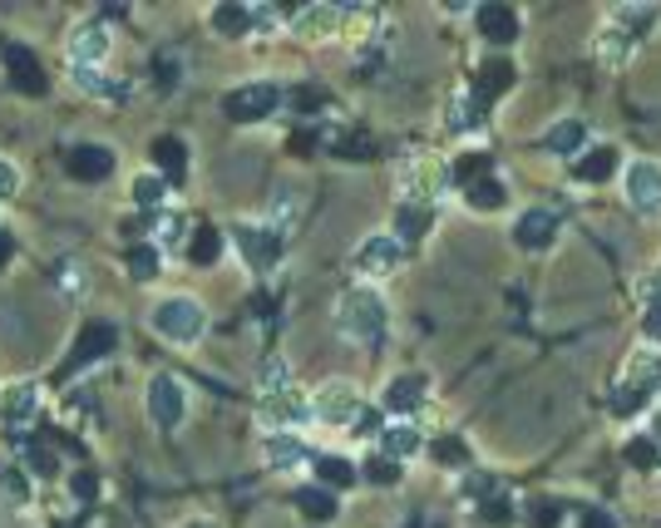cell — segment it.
<instances>
[{
  "label": "cell",
  "mask_w": 661,
  "mask_h": 528,
  "mask_svg": "<svg viewBox=\"0 0 661 528\" xmlns=\"http://www.w3.org/2000/svg\"><path fill=\"white\" fill-rule=\"evenodd\" d=\"M316 479H321V489L341 494V489L361 484V469H355L351 459H341V455H321V459H316Z\"/></svg>",
  "instance_id": "cell-34"
},
{
  "label": "cell",
  "mask_w": 661,
  "mask_h": 528,
  "mask_svg": "<svg viewBox=\"0 0 661 528\" xmlns=\"http://www.w3.org/2000/svg\"><path fill=\"white\" fill-rule=\"evenodd\" d=\"M276 110H282V90H276L272 80H252L227 94V119L232 124H262V119H272Z\"/></svg>",
  "instance_id": "cell-10"
},
{
  "label": "cell",
  "mask_w": 661,
  "mask_h": 528,
  "mask_svg": "<svg viewBox=\"0 0 661 528\" xmlns=\"http://www.w3.org/2000/svg\"><path fill=\"white\" fill-rule=\"evenodd\" d=\"M35 504V474L25 464H0V508L5 514H20V508Z\"/></svg>",
  "instance_id": "cell-20"
},
{
  "label": "cell",
  "mask_w": 661,
  "mask_h": 528,
  "mask_svg": "<svg viewBox=\"0 0 661 528\" xmlns=\"http://www.w3.org/2000/svg\"><path fill=\"white\" fill-rule=\"evenodd\" d=\"M158 272H163V252H158L153 242H134V248H128V277L158 282Z\"/></svg>",
  "instance_id": "cell-38"
},
{
  "label": "cell",
  "mask_w": 661,
  "mask_h": 528,
  "mask_svg": "<svg viewBox=\"0 0 661 528\" xmlns=\"http://www.w3.org/2000/svg\"><path fill=\"white\" fill-rule=\"evenodd\" d=\"M424 395H430L424 370H400V376H390V386L380 390V405L390 410V415H414V410L424 405Z\"/></svg>",
  "instance_id": "cell-16"
},
{
  "label": "cell",
  "mask_w": 661,
  "mask_h": 528,
  "mask_svg": "<svg viewBox=\"0 0 661 528\" xmlns=\"http://www.w3.org/2000/svg\"><path fill=\"white\" fill-rule=\"evenodd\" d=\"M365 415V395L355 380H321V386L311 390V420H321V425H355V420Z\"/></svg>",
  "instance_id": "cell-4"
},
{
  "label": "cell",
  "mask_w": 661,
  "mask_h": 528,
  "mask_svg": "<svg viewBox=\"0 0 661 528\" xmlns=\"http://www.w3.org/2000/svg\"><path fill=\"white\" fill-rule=\"evenodd\" d=\"M474 528H513V504L503 494L474 504Z\"/></svg>",
  "instance_id": "cell-41"
},
{
  "label": "cell",
  "mask_w": 661,
  "mask_h": 528,
  "mask_svg": "<svg viewBox=\"0 0 661 528\" xmlns=\"http://www.w3.org/2000/svg\"><path fill=\"white\" fill-rule=\"evenodd\" d=\"M361 484H375V489H395L400 484V459H390V455H365L361 459Z\"/></svg>",
  "instance_id": "cell-36"
},
{
  "label": "cell",
  "mask_w": 661,
  "mask_h": 528,
  "mask_svg": "<svg viewBox=\"0 0 661 528\" xmlns=\"http://www.w3.org/2000/svg\"><path fill=\"white\" fill-rule=\"evenodd\" d=\"M434 228V208H424V203H400L395 208V222H390V238L400 242V248H410V242H424Z\"/></svg>",
  "instance_id": "cell-22"
},
{
  "label": "cell",
  "mask_w": 661,
  "mask_h": 528,
  "mask_svg": "<svg viewBox=\"0 0 661 528\" xmlns=\"http://www.w3.org/2000/svg\"><path fill=\"white\" fill-rule=\"evenodd\" d=\"M335 331H341L351 346H380L385 331H390V307L375 287H351L335 301Z\"/></svg>",
  "instance_id": "cell-1"
},
{
  "label": "cell",
  "mask_w": 661,
  "mask_h": 528,
  "mask_svg": "<svg viewBox=\"0 0 661 528\" xmlns=\"http://www.w3.org/2000/svg\"><path fill=\"white\" fill-rule=\"evenodd\" d=\"M657 439H661V420H657Z\"/></svg>",
  "instance_id": "cell-58"
},
{
  "label": "cell",
  "mask_w": 661,
  "mask_h": 528,
  "mask_svg": "<svg viewBox=\"0 0 661 528\" xmlns=\"http://www.w3.org/2000/svg\"><path fill=\"white\" fill-rule=\"evenodd\" d=\"M395 183H400V198L404 203H424V208H430V203L449 188V163H440L434 153H414V159L400 163Z\"/></svg>",
  "instance_id": "cell-6"
},
{
  "label": "cell",
  "mask_w": 661,
  "mask_h": 528,
  "mask_svg": "<svg viewBox=\"0 0 661 528\" xmlns=\"http://www.w3.org/2000/svg\"><path fill=\"white\" fill-rule=\"evenodd\" d=\"M582 528H617L607 514H582Z\"/></svg>",
  "instance_id": "cell-56"
},
{
  "label": "cell",
  "mask_w": 661,
  "mask_h": 528,
  "mask_svg": "<svg viewBox=\"0 0 661 528\" xmlns=\"http://www.w3.org/2000/svg\"><path fill=\"white\" fill-rule=\"evenodd\" d=\"M464 203H469L474 213H499L503 203H509V193H503L499 179H479V183H469V188H464Z\"/></svg>",
  "instance_id": "cell-39"
},
{
  "label": "cell",
  "mask_w": 661,
  "mask_h": 528,
  "mask_svg": "<svg viewBox=\"0 0 661 528\" xmlns=\"http://www.w3.org/2000/svg\"><path fill=\"white\" fill-rule=\"evenodd\" d=\"M237 252H242L247 272H276L286 257V242H282V228H266V222H242V228L232 232Z\"/></svg>",
  "instance_id": "cell-8"
},
{
  "label": "cell",
  "mask_w": 661,
  "mask_h": 528,
  "mask_svg": "<svg viewBox=\"0 0 661 528\" xmlns=\"http://www.w3.org/2000/svg\"><path fill=\"white\" fill-rule=\"evenodd\" d=\"M622 386H631L637 395H647L651 400V390H661V356H651V351H637L631 356V366H627V380Z\"/></svg>",
  "instance_id": "cell-33"
},
{
  "label": "cell",
  "mask_w": 661,
  "mask_h": 528,
  "mask_svg": "<svg viewBox=\"0 0 661 528\" xmlns=\"http://www.w3.org/2000/svg\"><path fill=\"white\" fill-rule=\"evenodd\" d=\"M434 459H440V464H464V445L459 439H440V445H434Z\"/></svg>",
  "instance_id": "cell-53"
},
{
  "label": "cell",
  "mask_w": 661,
  "mask_h": 528,
  "mask_svg": "<svg viewBox=\"0 0 661 528\" xmlns=\"http://www.w3.org/2000/svg\"><path fill=\"white\" fill-rule=\"evenodd\" d=\"M144 405H148V420H153L158 429H178L187 420V386L173 376V370H158V376H148Z\"/></svg>",
  "instance_id": "cell-7"
},
{
  "label": "cell",
  "mask_w": 661,
  "mask_h": 528,
  "mask_svg": "<svg viewBox=\"0 0 661 528\" xmlns=\"http://www.w3.org/2000/svg\"><path fill=\"white\" fill-rule=\"evenodd\" d=\"M39 415H45V386L39 380H15V386L0 390V429L5 435L25 439Z\"/></svg>",
  "instance_id": "cell-5"
},
{
  "label": "cell",
  "mask_w": 661,
  "mask_h": 528,
  "mask_svg": "<svg viewBox=\"0 0 661 528\" xmlns=\"http://www.w3.org/2000/svg\"><path fill=\"white\" fill-rule=\"evenodd\" d=\"M59 291H65V297H79V291H84V267H79V262H65V267H59Z\"/></svg>",
  "instance_id": "cell-49"
},
{
  "label": "cell",
  "mask_w": 661,
  "mask_h": 528,
  "mask_svg": "<svg viewBox=\"0 0 661 528\" xmlns=\"http://www.w3.org/2000/svg\"><path fill=\"white\" fill-rule=\"evenodd\" d=\"M513 80H518V74H513V65L503 60V55H493V60H483V65H479V74H474V90H469V100L479 104L483 114H489L493 104H499L503 94L513 90Z\"/></svg>",
  "instance_id": "cell-15"
},
{
  "label": "cell",
  "mask_w": 661,
  "mask_h": 528,
  "mask_svg": "<svg viewBox=\"0 0 661 528\" xmlns=\"http://www.w3.org/2000/svg\"><path fill=\"white\" fill-rule=\"evenodd\" d=\"M464 489H469V494L483 504V498L499 494V479H493V474H469V484H464Z\"/></svg>",
  "instance_id": "cell-52"
},
{
  "label": "cell",
  "mask_w": 661,
  "mask_h": 528,
  "mask_svg": "<svg viewBox=\"0 0 661 528\" xmlns=\"http://www.w3.org/2000/svg\"><path fill=\"white\" fill-rule=\"evenodd\" d=\"M479 179H493V159H489V153H459V159H449V183L469 188V183H479Z\"/></svg>",
  "instance_id": "cell-37"
},
{
  "label": "cell",
  "mask_w": 661,
  "mask_h": 528,
  "mask_svg": "<svg viewBox=\"0 0 661 528\" xmlns=\"http://www.w3.org/2000/svg\"><path fill=\"white\" fill-rule=\"evenodd\" d=\"M207 25H213V35H223V41H242V35H252V5H213L207 11Z\"/></svg>",
  "instance_id": "cell-29"
},
{
  "label": "cell",
  "mask_w": 661,
  "mask_h": 528,
  "mask_svg": "<svg viewBox=\"0 0 661 528\" xmlns=\"http://www.w3.org/2000/svg\"><path fill=\"white\" fill-rule=\"evenodd\" d=\"M292 504H296V514L311 518V524H331V518L341 514V498H335L331 489H321V484H301V489H292Z\"/></svg>",
  "instance_id": "cell-25"
},
{
  "label": "cell",
  "mask_w": 661,
  "mask_h": 528,
  "mask_svg": "<svg viewBox=\"0 0 661 528\" xmlns=\"http://www.w3.org/2000/svg\"><path fill=\"white\" fill-rule=\"evenodd\" d=\"M345 21V5H321V0H311V5H296L292 15H286V31L301 35V41H331L335 31H341Z\"/></svg>",
  "instance_id": "cell-14"
},
{
  "label": "cell",
  "mask_w": 661,
  "mask_h": 528,
  "mask_svg": "<svg viewBox=\"0 0 661 528\" xmlns=\"http://www.w3.org/2000/svg\"><path fill=\"white\" fill-rule=\"evenodd\" d=\"M424 449V435H420V425H410V420H400V425H390V429H380V455H390V459H414Z\"/></svg>",
  "instance_id": "cell-30"
},
{
  "label": "cell",
  "mask_w": 661,
  "mask_h": 528,
  "mask_svg": "<svg viewBox=\"0 0 661 528\" xmlns=\"http://www.w3.org/2000/svg\"><path fill=\"white\" fill-rule=\"evenodd\" d=\"M114 346H118V331L109 326V321H84L75 346H69V356H65V366H59V376H75V370L94 366V360H104Z\"/></svg>",
  "instance_id": "cell-12"
},
{
  "label": "cell",
  "mask_w": 661,
  "mask_h": 528,
  "mask_svg": "<svg viewBox=\"0 0 661 528\" xmlns=\"http://www.w3.org/2000/svg\"><path fill=\"white\" fill-rule=\"evenodd\" d=\"M69 80H75V90H79V94H89V100H109V104L128 100L124 80H114V74H109V70H89V65H69Z\"/></svg>",
  "instance_id": "cell-24"
},
{
  "label": "cell",
  "mask_w": 661,
  "mask_h": 528,
  "mask_svg": "<svg viewBox=\"0 0 661 528\" xmlns=\"http://www.w3.org/2000/svg\"><path fill=\"white\" fill-rule=\"evenodd\" d=\"M627 464L631 469H657L661 464V439L657 435H637L627 445Z\"/></svg>",
  "instance_id": "cell-45"
},
{
  "label": "cell",
  "mask_w": 661,
  "mask_h": 528,
  "mask_svg": "<svg viewBox=\"0 0 661 528\" xmlns=\"http://www.w3.org/2000/svg\"><path fill=\"white\" fill-rule=\"evenodd\" d=\"M552 232H558V218H552L548 208H528L518 213V222H513V242L528 252H543L552 242Z\"/></svg>",
  "instance_id": "cell-23"
},
{
  "label": "cell",
  "mask_w": 661,
  "mask_h": 528,
  "mask_svg": "<svg viewBox=\"0 0 661 528\" xmlns=\"http://www.w3.org/2000/svg\"><path fill=\"white\" fill-rule=\"evenodd\" d=\"M612 25H617L622 35H631V41H641V35L657 25V5H637V0H627V5L612 11Z\"/></svg>",
  "instance_id": "cell-35"
},
{
  "label": "cell",
  "mask_w": 661,
  "mask_h": 528,
  "mask_svg": "<svg viewBox=\"0 0 661 528\" xmlns=\"http://www.w3.org/2000/svg\"><path fill=\"white\" fill-rule=\"evenodd\" d=\"M617 149L612 144H597V149H588L578 163H572V179H582V183H607L612 173H617Z\"/></svg>",
  "instance_id": "cell-32"
},
{
  "label": "cell",
  "mask_w": 661,
  "mask_h": 528,
  "mask_svg": "<svg viewBox=\"0 0 661 528\" xmlns=\"http://www.w3.org/2000/svg\"><path fill=\"white\" fill-rule=\"evenodd\" d=\"M474 25H479V35L489 45H513L518 41V11H513V5H479V11H474Z\"/></svg>",
  "instance_id": "cell-21"
},
{
  "label": "cell",
  "mask_w": 661,
  "mask_h": 528,
  "mask_svg": "<svg viewBox=\"0 0 661 528\" xmlns=\"http://www.w3.org/2000/svg\"><path fill=\"white\" fill-rule=\"evenodd\" d=\"M223 252H227V232L213 228V222H207V228H197L193 238H187V262H193V267H217V262H223Z\"/></svg>",
  "instance_id": "cell-31"
},
{
  "label": "cell",
  "mask_w": 661,
  "mask_h": 528,
  "mask_svg": "<svg viewBox=\"0 0 661 528\" xmlns=\"http://www.w3.org/2000/svg\"><path fill=\"white\" fill-rule=\"evenodd\" d=\"M114 163H118V153L109 149V144H75V149L65 153V173L75 183H109L114 179Z\"/></svg>",
  "instance_id": "cell-13"
},
{
  "label": "cell",
  "mask_w": 661,
  "mask_h": 528,
  "mask_svg": "<svg viewBox=\"0 0 661 528\" xmlns=\"http://www.w3.org/2000/svg\"><path fill=\"white\" fill-rule=\"evenodd\" d=\"M10 262H15V232H10L5 222H0V272H5Z\"/></svg>",
  "instance_id": "cell-54"
},
{
  "label": "cell",
  "mask_w": 661,
  "mask_h": 528,
  "mask_svg": "<svg viewBox=\"0 0 661 528\" xmlns=\"http://www.w3.org/2000/svg\"><path fill=\"white\" fill-rule=\"evenodd\" d=\"M641 336L661 341V301H647V311H641Z\"/></svg>",
  "instance_id": "cell-51"
},
{
  "label": "cell",
  "mask_w": 661,
  "mask_h": 528,
  "mask_svg": "<svg viewBox=\"0 0 661 528\" xmlns=\"http://www.w3.org/2000/svg\"><path fill=\"white\" fill-rule=\"evenodd\" d=\"M5 70H10V80H15L20 94H30V100L45 94V70H39V60L30 55V45H20V41L5 45Z\"/></svg>",
  "instance_id": "cell-18"
},
{
  "label": "cell",
  "mask_w": 661,
  "mask_h": 528,
  "mask_svg": "<svg viewBox=\"0 0 661 528\" xmlns=\"http://www.w3.org/2000/svg\"><path fill=\"white\" fill-rule=\"evenodd\" d=\"M627 203L641 213L661 208V163L657 159H637L627 169Z\"/></svg>",
  "instance_id": "cell-17"
},
{
  "label": "cell",
  "mask_w": 661,
  "mask_h": 528,
  "mask_svg": "<svg viewBox=\"0 0 661 528\" xmlns=\"http://www.w3.org/2000/svg\"><path fill=\"white\" fill-rule=\"evenodd\" d=\"M266 464L272 469H282V474H292V469H301L306 459V445H301V435H292V429H272V435H266Z\"/></svg>",
  "instance_id": "cell-27"
},
{
  "label": "cell",
  "mask_w": 661,
  "mask_h": 528,
  "mask_svg": "<svg viewBox=\"0 0 661 528\" xmlns=\"http://www.w3.org/2000/svg\"><path fill=\"white\" fill-rule=\"evenodd\" d=\"M404 267V248L390 238V232H371V238L355 248V272L365 282H380V277H395Z\"/></svg>",
  "instance_id": "cell-11"
},
{
  "label": "cell",
  "mask_w": 661,
  "mask_h": 528,
  "mask_svg": "<svg viewBox=\"0 0 661 528\" xmlns=\"http://www.w3.org/2000/svg\"><path fill=\"white\" fill-rule=\"evenodd\" d=\"M69 494H75V504H94V498L104 494V484H99L94 469H75V474H69Z\"/></svg>",
  "instance_id": "cell-47"
},
{
  "label": "cell",
  "mask_w": 661,
  "mask_h": 528,
  "mask_svg": "<svg viewBox=\"0 0 661 528\" xmlns=\"http://www.w3.org/2000/svg\"><path fill=\"white\" fill-rule=\"evenodd\" d=\"M144 242H153V248H173V242H183V218L178 213H153V228H148V238Z\"/></svg>",
  "instance_id": "cell-43"
},
{
  "label": "cell",
  "mask_w": 661,
  "mask_h": 528,
  "mask_svg": "<svg viewBox=\"0 0 661 528\" xmlns=\"http://www.w3.org/2000/svg\"><path fill=\"white\" fill-rule=\"evenodd\" d=\"M641 405H647V395H637V390L622 386V380L607 390V410H612V415H637Z\"/></svg>",
  "instance_id": "cell-48"
},
{
  "label": "cell",
  "mask_w": 661,
  "mask_h": 528,
  "mask_svg": "<svg viewBox=\"0 0 661 528\" xmlns=\"http://www.w3.org/2000/svg\"><path fill=\"white\" fill-rule=\"evenodd\" d=\"M15 193H20V169L10 159H0V203L15 198Z\"/></svg>",
  "instance_id": "cell-50"
},
{
  "label": "cell",
  "mask_w": 661,
  "mask_h": 528,
  "mask_svg": "<svg viewBox=\"0 0 661 528\" xmlns=\"http://www.w3.org/2000/svg\"><path fill=\"white\" fill-rule=\"evenodd\" d=\"M183 528H213V524H207V518H187Z\"/></svg>",
  "instance_id": "cell-57"
},
{
  "label": "cell",
  "mask_w": 661,
  "mask_h": 528,
  "mask_svg": "<svg viewBox=\"0 0 661 528\" xmlns=\"http://www.w3.org/2000/svg\"><path fill=\"white\" fill-rule=\"evenodd\" d=\"M326 144H331V153H341V159H365V153L375 149V139L365 129H341V134H326Z\"/></svg>",
  "instance_id": "cell-42"
},
{
  "label": "cell",
  "mask_w": 661,
  "mask_h": 528,
  "mask_svg": "<svg viewBox=\"0 0 661 528\" xmlns=\"http://www.w3.org/2000/svg\"><path fill=\"white\" fill-rule=\"evenodd\" d=\"M444 124H449L454 134H474L483 124V110L469 100V94H459V100H449V110H444Z\"/></svg>",
  "instance_id": "cell-40"
},
{
  "label": "cell",
  "mask_w": 661,
  "mask_h": 528,
  "mask_svg": "<svg viewBox=\"0 0 661 528\" xmlns=\"http://www.w3.org/2000/svg\"><path fill=\"white\" fill-rule=\"evenodd\" d=\"M582 134H588V129H582L578 119L552 124V129H548V149H552V153H578V149H582Z\"/></svg>",
  "instance_id": "cell-44"
},
{
  "label": "cell",
  "mask_w": 661,
  "mask_h": 528,
  "mask_svg": "<svg viewBox=\"0 0 661 528\" xmlns=\"http://www.w3.org/2000/svg\"><path fill=\"white\" fill-rule=\"evenodd\" d=\"M20 464H25L35 479H59V474H65V459H59V449L45 445L39 435L20 439Z\"/></svg>",
  "instance_id": "cell-26"
},
{
  "label": "cell",
  "mask_w": 661,
  "mask_h": 528,
  "mask_svg": "<svg viewBox=\"0 0 661 528\" xmlns=\"http://www.w3.org/2000/svg\"><path fill=\"white\" fill-rule=\"evenodd\" d=\"M109 50H114V31H109V15L89 11L79 15L65 31V60L69 65H89V70H104Z\"/></svg>",
  "instance_id": "cell-3"
},
{
  "label": "cell",
  "mask_w": 661,
  "mask_h": 528,
  "mask_svg": "<svg viewBox=\"0 0 661 528\" xmlns=\"http://www.w3.org/2000/svg\"><path fill=\"white\" fill-rule=\"evenodd\" d=\"M533 524L552 528V524H558V504H538V508H533Z\"/></svg>",
  "instance_id": "cell-55"
},
{
  "label": "cell",
  "mask_w": 661,
  "mask_h": 528,
  "mask_svg": "<svg viewBox=\"0 0 661 528\" xmlns=\"http://www.w3.org/2000/svg\"><path fill=\"white\" fill-rule=\"evenodd\" d=\"M597 45H602V60L622 65V60H627V55H631V45H637V41H631V35H622L617 25H607V31L597 35Z\"/></svg>",
  "instance_id": "cell-46"
},
{
  "label": "cell",
  "mask_w": 661,
  "mask_h": 528,
  "mask_svg": "<svg viewBox=\"0 0 661 528\" xmlns=\"http://www.w3.org/2000/svg\"><path fill=\"white\" fill-rule=\"evenodd\" d=\"M153 331L168 341V346H197L207 331V311L197 297H183V291H173V297H163L153 307Z\"/></svg>",
  "instance_id": "cell-2"
},
{
  "label": "cell",
  "mask_w": 661,
  "mask_h": 528,
  "mask_svg": "<svg viewBox=\"0 0 661 528\" xmlns=\"http://www.w3.org/2000/svg\"><path fill=\"white\" fill-rule=\"evenodd\" d=\"M148 159H153V173L163 183H183L187 179V144L178 139V134H158L153 149H148Z\"/></svg>",
  "instance_id": "cell-19"
},
{
  "label": "cell",
  "mask_w": 661,
  "mask_h": 528,
  "mask_svg": "<svg viewBox=\"0 0 661 528\" xmlns=\"http://www.w3.org/2000/svg\"><path fill=\"white\" fill-rule=\"evenodd\" d=\"M128 203H134L144 218H153V213H163L168 208V183L158 179L153 169H144V173H134V183H128Z\"/></svg>",
  "instance_id": "cell-28"
},
{
  "label": "cell",
  "mask_w": 661,
  "mask_h": 528,
  "mask_svg": "<svg viewBox=\"0 0 661 528\" xmlns=\"http://www.w3.org/2000/svg\"><path fill=\"white\" fill-rule=\"evenodd\" d=\"M257 415H262L266 429H292V435H296V425L311 415V400H306L301 390L292 386V380H286V386H266V390H262V405H257Z\"/></svg>",
  "instance_id": "cell-9"
}]
</instances>
